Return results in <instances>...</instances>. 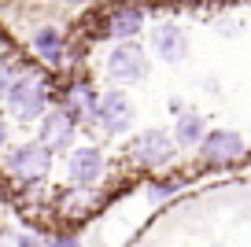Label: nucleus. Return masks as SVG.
Returning <instances> with one entry per match:
<instances>
[{
  "instance_id": "nucleus-1",
  "label": "nucleus",
  "mask_w": 251,
  "mask_h": 247,
  "mask_svg": "<svg viewBox=\"0 0 251 247\" xmlns=\"http://www.w3.org/2000/svg\"><path fill=\"white\" fill-rule=\"evenodd\" d=\"M107 74L115 77L118 85H137V81H144V77H148V55H144V48L133 45V41L115 45L111 55H107Z\"/></svg>"
},
{
  "instance_id": "nucleus-2",
  "label": "nucleus",
  "mask_w": 251,
  "mask_h": 247,
  "mask_svg": "<svg viewBox=\"0 0 251 247\" xmlns=\"http://www.w3.org/2000/svg\"><path fill=\"white\" fill-rule=\"evenodd\" d=\"M8 103L19 118H41V111L48 107V89L37 74H23L19 81H11V93H8Z\"/></svg>"
},
{
  "instance_id": "nucleus-3",
  "label": "nucleus",
  "mask_w": 251,
  "mask_h": 247,
  "mask_svg": "<svg viewBox=\"0 0 251 247\" xmlns=\"http://www.w3.org/2000/svg\"><path fill=\"white\" fill-rule=\"evenodd\" d=\"M96 118L103 122L107 133H126L133 125V103L126 100L122 93H103L96 100Z\"/></svg>"
},
{
  "instance_id": "nucleus-4",
  "label": "nucleus",
  "mask_w": 251,
  "mask_h": 247,
  "mask_svg": "<svg viewBox=\"0 0 251 247\" xmlns=\"http://www.w3.org/2000/svg\"><path fill=\"white\" fill-rule=\"evenodd\" d=\"M8 170L15 173V177H23V181L45 177V173H48V148L45 144H23V148H15L11 159H8Z\"/></svg>"
},
{
  "instance_id": "nucleus-5",
  "label": "nucleus",
  "mask_w": 251,
  "mask_h": 247,
  "mask_svg": "<svg viewBox=\"0 0 251 247\" xmlns=\"http://www.w3.org/2000/svg\"><path fill=\"white\" fill-rule=\"evenodd\" d=\"M200 151L207 162H236L244 155V137L233 129H211L200 144Z\"/></svg>"
},
{
  "instance_id": "nucleus-6",
  "label": "nucleus",
  "mask_w": 251,
  "mask_h": 247,
  "mask_svg": "<svg viewBox=\"0 0 251 247\" xmlns=\"http://www.w3.org/2000/svg\"><path fill=\"white\" fill-rule=\"evenodd\" d=\"M151 45H155L159 59L181 63V59L188 55V33L181 30L177 23H159L155 30H151Z\"/></svg>"
},
{
  "instance_id": "nucleus-7",
  "label": "nucleus",
  "mask_w": 251,
  "mask_h": 247,
  "mask_svg": "<svg viewBox=\"0 0 251 247\" xmlns=\"http://www.w3.org/2000/svg\"><path fill=\"white\" fill-rule=\"evenodd\" d=\"M71 140H74V118L67 111H52V115L41 118V140L37 144H45L48 151H63V148H71Z\"/></svg>"
},
{
  "instance_id": "nucleus-8",
  "label": "nucleus",
  "mask_w": 251,
  "mask_h": 247,
  "mask_svg": "<svg viewBox=\"0 0 251 247\" xmlns=\"http://www.w3.org/2000/svg\"><path fill=\"white\" fill-rule=\"evenodd\" d=\"M103 173V155L96 151V148H78V151L71 155V181H78V185H96Z\"/></svg>"
},
{
  "instance_id": "nucleus-9",
  "label": "nucleus",
  "mask_w": 251,
  "mask_h": 247,
  "mask_svg": "<svg viewBox=\"0 0 251 247\" xmlns=\"http://www.w3.org/2000/svg\"><path fill=\"white\" fill-rule=\"evenodd\" d=\"M133 151H137V159H141V162H166L174 155V144H170V137H166L163 129H148V133L137 137Z\"/></svg>"
},
{
  "instance_id": "nucleus-10",
  "label": "nucleus",
  "mask_w": 251,
  "mask_h": 247,
  "mask_svg": "<svg viewBox=\"0 0 251 247\" xmlns=\"http://www.w3.org/2000/svg\"><path fill=\"white\" fill-rule=\"evenodd\" d=\"M141 23H144V11L137 8V4H129V8H118V11H111V37H118V41H126V37H133L137 30H141Z\"/></svg>"
},
{
  "instance_id": "nucleus-11",
  "label": "nucleus",
  "mask_w": 251,
  "mask_h": 247,
  "mask_svg": "<svg viewBox=\"0 0 251 247\" xmlns=\"http://www.w3.org/2000/svg\"><path fill=\"white\" fill-rule=\"evenodd\" d=\"M33 52H37L45 63H59L63 59V33L55 30V26L37 30V33H33Z\"/></svg>"
},
{
  "instance_id": "nucleus-12",
  "label": "nucleus",
  "mask_w": 251,
  "mask_h": 247,
  "mask_svg": "<svg viewBox=\"0 0 251 247\" xmlns=\"http://www.w3.org/2000/svg\"><path fill=\"white\" fill-rule=\"evenodd\" d=\"M177 140L181 144H203V118L196 111H188V115L177 118Z\"/></svg>"
},
{
  "instance_id": "nucleus-13",
  "label": "nucleus",
  "mask_w": 251,
  "mask_h": 247,
  "mask_svg": "<svg viewBox=\"0 0 251 247\" xmlns=\"http://www.w3.org/2000/svg\"><path fill=\"white\" fill-rule=\"evenodd\" d=\"M8 93H11V70L0 63V100H8Z\"/></svg>"
},
{
  "instance_id": "nucleus-14",
  "label": "nucleus",
  "mask_w": 251,
  "mask_h": 247,
  "mask_svg": "<svg viewBox=\"0 0 251 247\" xmlns=\"http://www.w3.org/2000/svg\"><path fill=\"white\" fill-rule=\"evenodd\" d=\"M48 247H78V240L74 236H55V240H48Z\"/></svg>"
},
{
  "instance_id": "nucleus-15",
  "label": "nucleus",
  "mask_w": 251,
  "mask_h": 247,
  "mask_svg": "<svg viewBox=\"0 0 251 247\" xmlns=\"http://www.w3.org/2000/svg\"><path fill=\"white\" fill-rule=\"evenodd\" d=\"M8 140V125H4V118H0V144Z\"/></svg>"
},
{
  "instance_id": "nucleus-16",
  "label": "nucleus",
  "mask_w": 251,
  "mask_h": 247,
  "mask_svg": "<svg viewBox=\"0 0 251 247\" xmlns=\"http://www.w3.org/2000/svg\"><path fill=\"white\" fill-rule=\"evenodd\" d=\"M19 247H33V240H30V236H23V240H19Z\"/></svg>"
},
{
  "instance_id": "nucleus-17",
  "label": "nucleus",
  "mask_w": 251,
  "mask_h": 247,
  "mask_svg": "<svg viewBox=\"0 0 251 247\" xmlns=\"http://www.w3.org/2000/svg\"><path fill=\"white\" fill-rule=\"evenodd\" d=\"M67 4H89V0H67Z\"/></svg>"
}]
</instances>
